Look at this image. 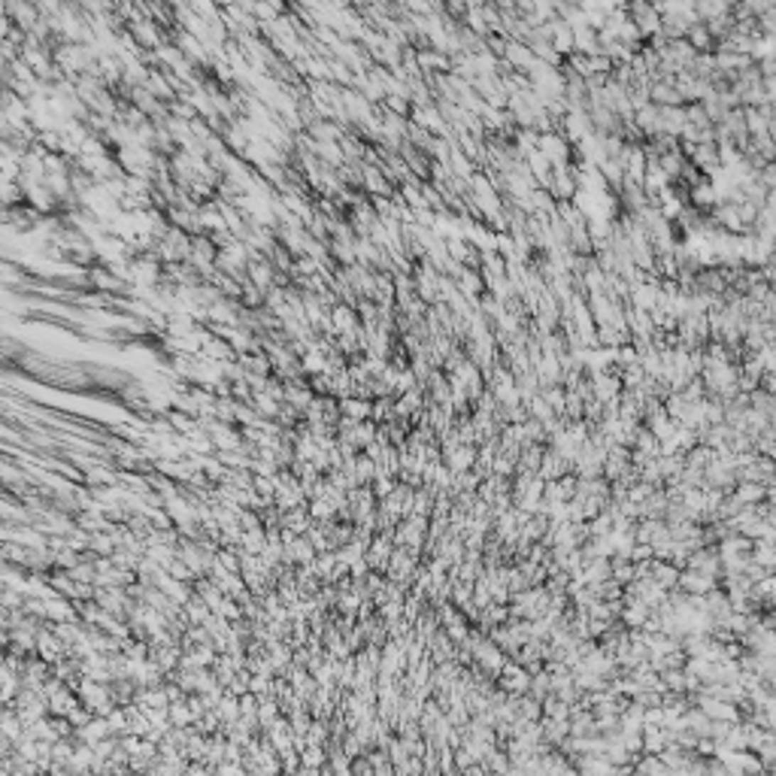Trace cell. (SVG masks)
Wrapping results in <instances>:
<instances>
[{"mask_svg": "<svg viewBox=\"0 0 776 776\" xmlns=\"http://www.w3.org/2000/svg\"><path fill=\"white\" fill-rule=\"evenodd\" d=\"M686 40H689V45L694 52H716V45H718V40L713 37V31L706 28V21H694V25L689 28V33H686Z\"/></svg>", "mask_w": 776, "mask_h": 776, "instance_id": "6da1fadb", "label": "cell"}]
</instances>
